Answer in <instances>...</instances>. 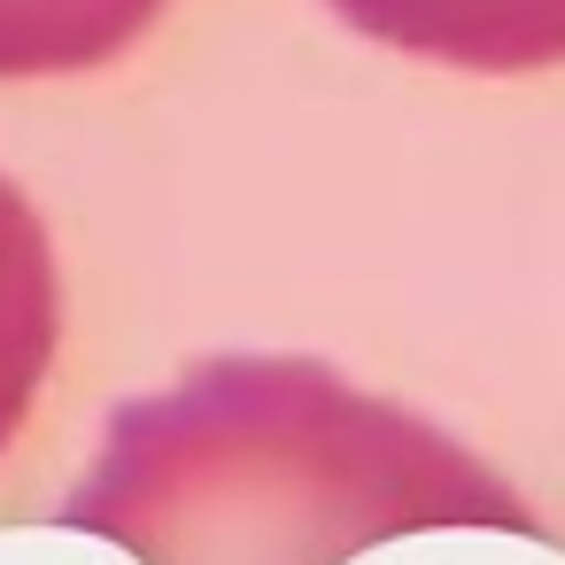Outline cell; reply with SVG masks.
Returning a JSON list of instances; mask_svg holds the SVG:
<instances>
[{
	"label": "cell",
	"instance_id": "6da1fadb",
	"mask_svg": "<svg viewBox=\"0 0 565 565\" xmlns=\"http://www.w3.org/2000/svg\"><path fill=\"white\" fill-rule=\"evenodd\" d=\"M55 526L132 565H349L403 534H550L472 441L318 356H210L125 395Z\"/></svg>",
	"mask_w": 565,
	"mask_h": 565
},
{
	"label": "cell",
	"instance_id": "7a4b0ae2",
	"mask_svg": "<svg viewBox=\"0 0 565 565\" xmlns=\"http://www.w3.org/2000/svg\"><path fill=\"white\" fill-rule=\"evenodd\" d=\"M326 9L356 40L465 78L565 71V0H326Z\"/></svg>",
	"mask_w": 565,
	"mask_h": 565
},
{
	"label": "cell",
	"instance_id": "3957f363",
	"mask_svg": "<svg viewBox=\"0 0 565 565\" xmlns=\"http://www.w3.org/2000/svg\"><path fill=\"white\" fill-rule=\"evenodd\" d=\"M55 349H63V264L32 194L0 171V457L32 426Z\"/></svg>",
	"mask_w": 565,
	"mask_h": 565
},
{
	"label": "cell",
	"instance_id": "277c9868",
	"mask_svg": "<svg viewBox=\"0 0 565 565\" xmlns=\"http://www.w3.org/2000/svg\"><path fill=\"white\" fill-rule=\"evenodd\" d=\"M171 0H0V86L86 78L132 55Z\"/></svg>",
	"mask_w": 565,
	"mask_h": 565
}]
</instances>
